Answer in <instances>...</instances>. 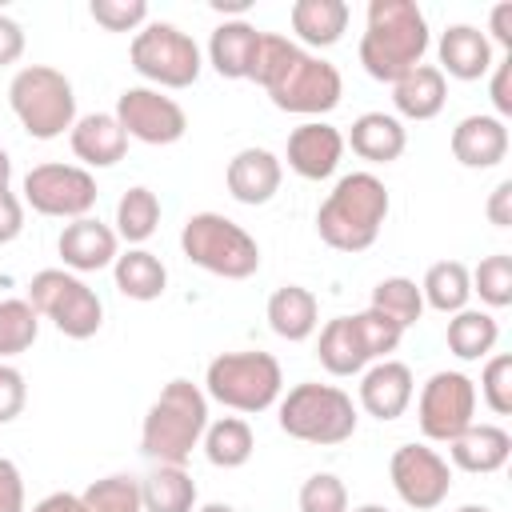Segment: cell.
<instances>
[{"label": "cell", "instance_id": "cell-29", "mask_svg": "<svg viewBox=\"0 0 512 512\" xmlns=\"http://www.w3.org/2000/svg\"><path fill=\"white\" fill-rule=\"evenodd\" d=\"M112 280H116V292L128 296V300H160L164 288H168V268L156 252L148 248H128L112 260Z\"/></svg>", "mask_w": 512, "mask_h": 512}, {"label": "cell", "instance_id": "cell-25", "mask_svg": "<svg viewBox=\"0 0 512 512\" xmlns=\"http://www.w3.org/2000/svg\"><path fill=\"white\" fill-rule=\"evenodd\" d=\"M264 316H268V328H272L280 340L300 344V340H308V336L320 328V300H316V292L304 288V284H280V288L268 296Z\"/></svg>", "mask_w": 512, "mask_h": 512}, {"label": "cell", "instance_id": "cell-53", "mask_svg": "<svg viewBox=\"0 0 512 512\" xmlns=\"http://www.w3.org/2000/svg\"><path fill=\"white\" fill-rule=\"evenodd\" d=\"M196 512H236L232 504H220V500H212V504H204V508H196Z\"/></svg>", "mask_w": 512, "mask_h": 512}, {"label": "cell", "instance_id": "cell-37", "mask_svg": "<svg viewBox=\"0 0 512 512\" xmlns=\"http://www.w3.org/2000/svg\"><path fill=\"white\" fill-rule=\"evenodd\" d=\"M84 512H144L140 504V480L132 476H100L80 492Z\"/></svg>", "mask_w": 512, "mask_h": 512}, {"label": "cell", "instance_id": "cell-20", "mask_svg": "<svg viewBox=\"0 0 512 512\" xmlns=\"http://www.w3.org/2000/svg\"><path fill=\"white\" fill-rule=\"evenodd\" d=\"M436 56H440V72L444 80H480L492 72V44L488 32H480L476 24H448L436 40Z\"/></svg>", "mask_w": 512, "mask_h": 512}, {"label": "cell", "instance_id": "cell-2", "mask_svg": "<svg viewBox=\"0 0 512 512\" xmlns=\"http://www.w3.org/2000/svg\"><path fill=\"white\" fill-rule=\"evenodd\" d=\"M388 208L392 196L376 172H348L332 184V192L316 208V232L336 252H364L376 244Z\"/></svg>", "mask_w": 512, "mask_h": 512}, {"label": "cell", "instance_id": "cell-44", "mask_svg": "<svg viewBox=\"0 0 512 512\" xmlns=\"http://www.w3.org/2000/svg\"><path fill=\"white\" fill-rule=\"evenodd\" d=\"M488 96H492L496 120H508V116H512V56H504V60H496V64H492Z\"/></svg>", "mask_w": 512, "mask_h": 512}, {"label": "cell", "instance_id": "cell-34", "mask_svg": "<svg viewBox=\"0 0 512 512\" xmlns=\"http://www.w3.org/2000/svg\"><path fill=\"white\" fill-rule=\"evenodd\" d=\"M160 224V196L144 184L128 188L120 200H116V236L128 244V248H140Z\"/></svg>", "mask_w": 512, "mask_h": 512}, {"label": "cell", "instance_id": "cell-36", "mask_svg": "<svg viewBox=\"0 0 512 512\" xmlns=\"http://www.w3.org/2000/svg\"><path fill=\"white\" fill-rule=\"evenodd\" d=\"M40 336V316L28 300L20 296H4L0 300V360H12L20 352H28Z\"/></svg>", "mask_w": 512, "mask_h": 512}, {"label": "cell", "instance_id": "cell-7", "mask_svg": "<svg viewBox=\"0 0 512 512\" xmlns=\"http://www.w3.org/2000/svg\"><path fill=\"white\" fill-rule=\"evenodd\" d=\"M180 252L220 280H248L260 268L256 236L224 212H192L180 228Z\"/></svg>", "mask_w": 512, "mask_h": 512}, {"label": "cell", "instance_id": "cell-23", "mask_svg": "<svg viewBox=\"0 0 512 512\" xmlns=\"http://www.w3.org/2000/svg\"><path fill=\"white\" fill-rule=\"evenodd\" d=\"M452 156L464 168H496L508 156V124L488 112L464 116L452 128Z\"/></svg>", "mask_w": 512, "mask_h": 512}, {"label": "cell", "instance_id": "cell-52", "mask_svg": "<svg viewBox=\"0 0 512 512\" xmlns=\"http://www.w3.org/2000/svg\"><path fill=\"white\" fill-rule=\"evenodd\" d=\"M12 184V156H8V148L0 144V192Z\"/></svg>", "mask_w": 512, "mask_h": 512}, {"label": "cell", "instance_id": "cell-15", "mask_svg": "<svg viewBox=\"0 0 512 512\" xmlns=\"http://www.w3.org/2000/svg\"><path fill=\"white\" fill-rule=\"evenodd\" d=\"M388 480L408 508L432 512L452 492V464L428 444H400L388 460Z\"/></svg>", "mask_w": 512, "mask_h": 512}, {"label": "cell", "instance_id": "cell-4", "mask_svg": "<svg viewBox=\"0 0 512 512\" xmlns=\"http://www.w3.org/2000/svg\"><path fill=\"white\" fill-rule=\"evenodd\" d=\"M276 420H280L284 436H292L300 444L332 448V444L352 440V432L360 424V412H356V404L344 388L304 380V384L288 388L276 400Z\"/></svg>", "mask_w": 512, "mask_h": 512}, {"label": "cell", "instance_id": "cell-28", "mask_svg": "<svg viewBox=\"0 0 512 512\" xmlns=\"http://www.w3.org/2000/svg\"><path fill=\"white\" fill-rule=\"evenodd\" d=\"M348 16H352V8L344 0H296L288 12L292 32L304 44V52L340 44V36L348 32Z\"/></svg>", "mask_w": 512, "mask_h": 512}, {"label": "cell", "instance_id": "cell-19", "mask_svg": "<svg viewBox=\"0 0 512 512\" xmlns=\"http://www.w3.org/2000/svg\"><path fill=\"white\" fill-rule=\"evenodd\" d=\"M416 396L412 368L404 360H376L360 372V408L376 420H396Z\"/></svg>", "mask_w": 512, "mask_h": 512}, {"label": "cell", "instance_id": "cell-12", "mask_svg": "<svg viewBox=\"0 0 512 512\" xmlns=\"http://www.w3.org/2000/svg\"><path fill=\"white\" fill-rule=\"evenodd\" d=\"M416 424L424 440H456L468 424H476V380L452 368L432 372L416 396Z\"/></svg>", "mask_w": 512, "mask_h": 512}, {"label": "cell", "instance_id": "cell-54", "mask_svg": "<svg viewBox=\"0 0 512 512\" xmlns=\"http://www.w3.org/2000/svg\"><path fill=\"white\" fill-rule=\"evenodd\" d=\"M456 512H492V508H488V504H460Z\"/></svg>", "mask_w": 512, "mask_h": 512}, {"label": "cell", "instance_id": "cell-31", "mask_svg": "<svg viewBox=\"0 0 512 512\" xmlns=\"http://www.w3.org/2000/svg\"><path fill=\"white\" fill-rule=\"evenodd\" d=\"M500 340V324L488 308H460L448 316V352L456 360H488Z\"/></svg>", "mask_w": 512, "mask_h": 512}, {"label": "cell", "instance_id": "cell-41", "mask_svg": "<svg viewBox=\"0 0 512 512\" xmlns=\"http://www.w3.org/2000/svg\"><path fill=\"white\" fill-rule=\"evenodd\" d=\"M484 404L496 412V416H508L512 412V356L508 352H492L484 372H480V392Z\"/></svg>", "mask_w": 512, "mask_h": 512}, {"label": "cell", "instance_id": "cell-45", "mask_svg": "<svg viewBox=\"0 0 512 512\" xmlns=\"http://www.w3.org/2000/svg\"><path fill=\"white\" fill-rule=\"evenodd\" d=\"M0 512H28V504H24V476H20V468L8 456H0Z\"/></svg>", "mask_w": 512, "mask_h": 512}, {"label": "cell", "instance_id": "cell-32", "mask_svg": "<svg viewBox=\"0 0 512 512\" xmlns=\"http://www.w3.org/2000/svg\"><path fill=\"white\" fill-rule=\"evenodd\" d=\"M200 448L212 468H244L256 452V436L244 416H220V420H208Z\"/></svg>", "mask_w": 512, "mask_h": 512}, {"label": "cell", "instance_id": "cell-11", "mask_svg": "<svg viewBox=\"0 0 512 512\" xmlns=\"http://www.w3.org/2000/svg\"><path fill=\"white\" fill-rule=\"evenodd\" d=\"M24 204L52 220H80L96 208V176L80 164H36L24 172Z\"/></svg>", "mask_w": 512, "mask_h": 512}, {"label": "cell", "instance_id": "cell-43", "mask_svg": "<svg viewBox=\"0 0 512 512\" xmlns=\"http://www.w3.org/2000/svg\"><path fill=\"white\" fill-rule=\"evenodd\" d=\"M28 404V384L24 372L8 360H0V424H12Z\"/></svg>", "mask_w": 512, "mask_h": 512}, {"label": "cell", "instance_id": "cell-49", "mask_svg": "<svg viewBox=\"0 0 512 512\" xmlns=\"http://www.w3.org/2000/svg\"><path fill=\"white\" fill-rule=\"evenodd\" d=\"M488 44H500V48H512V4H496L492 16H488Z\"/></svg>", "mask_w": 512, "mask_h": 512}, {"label": "cell", "instance_id": "cell-55", "mask_svg": "<svg viewBox=\"0 0 512 512\" xmlns=\"http://www.w3.org/2000/svg\"><path fill=\"white\" fill-rule=\"evenodd\" d=\"M352 512H388L384 504H360V508H352Z\"/></svg>", "mask_w": 512, "mask_h": 512}, {"label": "cell", "instance_id": "cell-48", "mask_svg": "<svg viewBox=\"0 0 512 512\" xmlns=\"http://www.w3.org/2000/svg\"><path fill=\"white\" fill-rule=\"evenodd\" d=\"M484 212H488V220H492L496 228H508V224H512V180H500V184L492 188Z\"/></svg>", "mask_w": 512, "mask_h": 512}, {"label": "cell", "instance_id": "cell-27", "mask_svg": "<svg viewBox=\"0 0 512 512\" xmlns=\"http://www.w3.org/2000/svg\"><path fill=\"white\" fill-rule=\"evenodd\" d=\"M392 104L404 120H432L448 104V80L436 64H416L392 84Z\"/></svg>", "mask_w": 512, "mask_h": 512}, {"label": "cell", "instance_id": "cell-51", "mask_svg": "<svg viewBox=\"0 0 512 512\" xmlns=\"http://www.w3.org/2000/svg\"><path fill=\"white\" fill-rule=\"evenodd\" d=\"M212 12H236V20H244L248 0H212Z\"/></svg>", "mask_w": 512, "mask_h": 512}, {"label": "cell", "instance_id": "cell-39", "mask_svg": "<svg viewBox=\"0 0 512 512\" xmlns=\"http://www.w3.org/2000/svg\"><path fill=\"white\" fill-rule=\"evenodd\" d=\"M472 292L480 296L484 308H508L512 304V256L508 252H496V256H484L472 272Z\"/></svg>", "mask_w": 512, "mask_h": 512}, {"label": "cell", "instance_id": "cell-1", "mask_svg": "<svg viewBox=\"0 0 512 512\" xmlns=\"http://www.w3.org/2000/svg\"><path fill=\"white\" fill-rule=\"evenodd\" d=\"M432 44L428 16L416 0H372L360 36V64L372 80L396 84L404 72L424 64Z\"/></svg>", "mask_w": 512, "mask_h": 512}, {"label": "cell", "instance_id": "cell-13", "mask_svg": "<svg viewBox=\"0 0 512 512\" xmlns=\"http://www.w3.org/2000/svg\"><path fill=\"white\" fill-rule=\"evenodd\" d=\"M272 104L280 112H292V116H308V120H324L340 96H344V80H340V68L316 52H304L292 60V68L268 88Z\"/></svg>", "mask_w": 512, "mask_h": 512}, {"label": "cell", "instance_id": "cell-22", "mask_svg": "<svg viewBox=\"0 0 512 512\" xmlns=\"http://www.w3.org/2000/svg\"><path fill=\"white\" fill-rule=\"evenodd\" d=\"M512 456V436L500 424H468L456 440H448V460L460 472L472 476H492L508 464Z\"/></svg>", "mask_w": 512, "mask_h": 512}, {"label": "cell", "instance_id": "cell-24", "mask_svg": "<svg viewBox=\"0 0 512 512\" xmlns=\"http://www.w3.org/2000/svg\"><path fill=\"white\" fill-rule=\"evenodd\" d=\"M344 148H352L368 164H392L408 148V128L392 112H360L344 136Z\"/></svg>", "mask_w": 512, "mask_h": 512}, {"label": "cell", "instance_id": "cell-5", "mask_svg": "<svg viewBox=\"0 0 512 512\" xmlns=\"http://www.w3.org/2000/svg\"><path fill=\"white\" fill-rule=\"evenodd\" d=\"M204 396L232 412H268L284 396V372L272 352H220L204 368Z\"/></svg>", "mask_w": 512, "mask_h": 512}, {"label": "cell", "instance_id": "cell-3", "mask_svg": "<svg viewBox=\"0 0 512 512\" xmlns=\"http://www.w3.org/2000/svg\"><path fill=\"white\" fill-rule=\"evenodd\" d=\"M208 428V396L200 384L176 376L160 388L140 424V452L156 464H188Z\"/></svg>", "mask_w": 512, "mask_h": 512}, {"label": "cell", "instance_id": "cell-47", "mask_svg": "<svg viewBox=\"0 0 512 512\" xmlns=\"http://www.w3.org/2000/svg\"><path fill=\"white\" fill-rule=\"evenodd\" d=\"M20 56H24V28L12 16L0 12V68L16 64Z\"/></svg>", "mask_w": 512, "mask_h": 512}, {"label": "cell", "instance_id": "cell-30", "mask_svg": "<svg viewBox=\"0 0 512 512\" xmlns=\"http://www.w3.org/2000/svg\"><path fill=\"white\" fill-rule=\"evenodd\" d=\"M196 496V480L184 472V464H156L140 480L144 512H196Z\"/></svg>", "mask_w": 512, "mask_h": 512}, {"label": "cell", "instance_id": "cell-14", "mask_svg": "<svg viewBox=\"0 0 512 512\" xmlns=\"http://www.w3.org/2000/svg\"><path fill=\"white\" fill-rule=\"evenodd\" d=\"M124 128L128 140H140V144H152V148H164V144H176L184 132H188V112L164 96L160 88H148V84H132L116 96V112H112Z\"/></svg>", "mask_w": 512, "mask_h": 512}, {"label": "cell", "instance_id": "cell-17", "mask_svg": "<svg viewBox=\"0 0 512 512\" xmlns=\"http://www.w3.org/2000/svg\"><path fill=\"white\" fill-rule=\"evenodd\" d=\"M56 252L68 272L84 276V272L112 268V260L120 256V236H116V228L100 224L96 216H80V220L64 224V232L56 236Z\"/></svg>", "mask_w": 512, "mask_h": 512}, {"label": "cell", "instance_id": "cell-40", "mask_svg": "<svg viewBox=\"0 0 512 512\" xmlns=\"http://www.w3.org/2000/svg\"><path fill=\"white\" fill-rule=\"evenodd\" d=\"M300 512H348V488L336 472H312L296 496Z\"/></svg>", "mask_w": 512, "mask_h": 512}, {"label": "cell", "instance_id": "cell-46", "mask_svg": "<svg viewBox=\"0 0 512 512\" xmlns=\"http://www.w3.org/2000/svg\"><path fill=\"white\" fill-rule=\"evenodd\" d=\"M20 232H24V200L12 188H4L0 192V244H12Z\"/></svg>", "mask_w": 512, "mask_h": 512}, {"label": "cell", "instance_id": "cell-38", "mask_svg": "<svg viewBox=\"0 0 512 512\" xmlns=\"http://www.w3.org/2000/svg\"><path fill=\"white\" fill-rule=\"evenodd\" d=\"M296 56H300V44H296V40H288V36H280V32H260V44H256V60H252L248 80L268 92V88L292 68Z\"/></svg>", "mask_w": 512, "mask_h": 512}, {"label": "cell", "instance_id": "cell-21", "mask_svg": "<svg viewBox=\"0 0 512 512\" xmlns=\"http://www.w3.org/2000/svg\"><path fill=\"white\" fill-rule=\"evenodd\" d=\"M68 144H72V156L80 160V168H112L128 152V136H124V128L112 112L76 116V124L68 132Z\"/></svg>", "mask_w": 512, "mask_h": 512}, {"label": "cell", "instance_id": "cell-8", "mask_svg": "<svg viewBox=\"0 0 512 512\" xmlns=\"http://www.w3.org/2000/svg\"><path fill=\"white\" fill-rule=\"evenodd\" d=\"M404 328H396L388 316L364 308L352 316H336L320 328L316 340V360L332 376H356L376 360H388V352L400 348Z\"/></svg>", "mask_w": 512, "mask_h": 512}, {"label": "cell", "instance_id": "cell-18", "mask_svg": "<svg viewBox=\"0 0 512 512\" xmlns=\"http://www.w3.org/2000/svg\"><path fill=\"white\" fill-rule=\"evenodd\" d=\"M280 180H284L280 156L268 152V148H256V144H252V148H240V152L228 160V168H224L228 196H232L236 204H248V208L268 204V200L280 192Z\"/></svg>", "mask_w": 512, "mask_h": 512}, {"label": "cell", "instance_id": "cell-9", "mask_svg": "<svg viewBox=\"0 0 512 512\" xmlns=\"http://www.w3.org/2000/svg\"><path fill=\"white\" fill-rule=\"evenodd\" d=\"M24 300L36 308V316L52 320L56 332H64L68 340H88L104 324V304H100L96 288H88L84 276H76L68 268H40L28 280Z\"/></svg>", "mask_w": 512, "mask_h": 512}, {"label": "cell", "instance_id": "cell-50", "mask_svg": "<svg viewBox=\"0 0 512 512\" xmlns=\"http://www.w3.org/2000/svg\"><path fill=\"white\" fill-rule=\"evenodd\" d=\"M32 512H84L76 492H48L44 500L32 504Z\"/></svg>", "mask_w": 512, "mask_h": 512}, {"label": "cell", "instance_id": "cell-35", "mask_svg": "<svg viewBox=\"0 0 512 512\" xmlns=\"http://www.w3.org/2000/svg\"><path fill=\"white\" fill-rule=\"evenodd\" d=\"M368 308L380 312V316H388L396 328H412L424 316V296H420V284L416 280H408V276H384L372 288Z\"/></svg>", "mask_w": 512, "mask_h": 512}, {"label": "cell", "instance_id": "cell-16", "mask_svg": "<svg viewBox=\"0 0 512 512\" xmlns=\"http://www.w3.org/2000/svg\"><path fill=\"white\" fill-rule=\"evenodd\" d=\"M284 160L300 180H328L344 160V132L328 120H304L288 132Z\"/></svg>", "mask_w": 512, "mask_h": 512}, {"label": "cell", "instance_id": "cell-6", "mask_svg": "<svg viewBox=\"0 0 512 512\" xmlns=\"http://www.w3.org/2000/svg\"><path fill=\"white\" fill-rule=\"evenodd\" d=\"M8 108L32 140H56L76 124V88L52 64H24L8 84Z\"/></svg>", "mask_w": 512, "mask_h": 512}, {"label": "cell", "instance_id": "cell-10", "mask_svg": "<svg viewBox=\"0 0 512 512\" xmlns=\"http://www.w3.org/2000/svg\"><path fill=\"white\" fill-rule=\"evenodd\" d=\"M128 60L148 80V88H192L204 68L200 44L168 20H148L132 36Z\"/></svg>", "mask_w": 512, "mask_h": 512}, {"label": "cell", "instance_id": "cell-42", "mask_svg": "<svg viewBox=\"0 0 512 512\" xmlns=\"http://www.w3.org/2000/svg\"><path fill=\"white\" fill-rule=\"evenodd\" d=\"M88 16L104 32H140L148 24V4L144 0H92Z\"/></svg>", "mask_w": 512, "mask_h": 512}, {"label": "cell", "instance_id": "cell-33", "mask_svg": "<svg viewBox=\"0 0 512 512\" xmlns=\"http://www.w3.org/2000/svg\"><path fill=\"white\" fill-rule=\"evenodd\" d=\"M420 296H424L428 308H436V312H444V316L468 308V300H472L468 264H460V260H436V264L424 272V280H420Z\"/></svg>", "mask_w": 512, "mask_h": 512}, {"label": "cell", "instance_id": "cell-26", "mask_svg": "<svg viewBox=\"0 0 512 512\" xmlns=\"http://www.w3.org/2000/svg\"><path fill=\"white\" fill-rule=\"evenodd\" d=\"M256 44H260V28L256 24H248V20H224L208 36V64L224 80H248L252 60H256Z\"/></svg>", "mask_w": 512, "mask_h": 512}]
</instances>
